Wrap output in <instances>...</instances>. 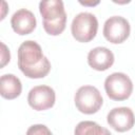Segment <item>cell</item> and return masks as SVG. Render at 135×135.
Wrapping results in <instances>:
<instances>
[{
	"label": "cell",
	"mask_w": 135,
	"mask_h": 135,
	"mask_svg": "<svg viewBox=\"0 0 135 135\" xmlns=\"http://www.w3.org/2000/svg\"><path fill=\"white\" fill-rule=\"evenodd\" d=\"M56 99L55 91L49 85L34 86L27 95L28 104L36 111H44L51 109Z\"/></svg>",
	"instance_id": "obj_7"
},
{
	"label": "cell",
	"mask_w": 135,
	"mask_h": 135,
	"mask_svg": "<svg viewBox=\"0 0 135 135\" xmlns=\"http://www.w3.org/2000/svg\"><path fill=\"white\" fill-rule=\"evenodd\" d=\"M18 68L26 77L37 79L49 74L51 62L36 41L26 40L18 49Z\"/></svg>",
	"instance_id": "obj_1"
},
{
	"label": "cell",
	"mask_w": 135,
	"mask_h": 135,
	"mask_svg": "<svg viewBox=\"0 0 135 135\" xmlns=\"http://www.w3.org/2000/svg\"><path fill=\"white\" fill-rule=\"evenodd\" d=\"M89 65L96 71H105L114 63V54L108 47L97 46L88 54Z\"/></svg>",
	"instance_id": "obj_10"
},
{
	"label": "cell",
	"mask_w": 135,
	"mask_h": 135,
	"mask_svg": "<svg viewBox=\"0 0 135 135\" xmlns=\"http://www.w3.org/2000/svg\"><path fill=\"white\" fill-rule=\"evenodd\" d=\"M1 45H2V49H3V53H2V62H1V68H2V66L5 65V63H6L7 61H9L11 55H9V51L6 50V46H5L3 43H1Z\"/></svg>",
	"instance_id": "obj_14"
},
{
	"label": "cell",
	"mask_w": 135,
	"mask_h": 135,
	"mask_svg": "<svg viewBox=\"0 0 135 135\" xmlns=\"http://www.w3.org/2000/svg\"><path fill=\"white\" fill-rule=\"evenodd\" d=\"M104 90L111 99L121 101L131 96L133 83L130 77L124 73H113L105 78Z\"/></svg>",
	"instance_id": "obj_4"
},
{
	"label": "cell",
	"mask_w": 135,
	"mask_h": 135,
	"mask_svg": "<svg viewBox=\"0 0 135 135\" xmlns=\"http://www.w3.org/2000/svg\"><path fill=\"white\" fill-rule=\"evenodd\" d=\"M36 23L35 15L26 8L18 9L14 13L11 19L12 27L18 35H27L32 33L36 27Z\"/></svg>",
	"instance_id": "obj_9"
},
{
	"label": "cell",
	"mask_w": 135,
	"mask_h": 135,
	"mask_svg": "<svg viewBox=\"0 0 135 135\" xmlns=\"http://www.w3.org/2000/svg\"><path fill=\"white\" fill-rule=\"evenodd\" d=\"M129 21L121 16H112L104 22L103 36L111 43H122L130 36Z\"/></svg>",
	"instance_id": "obj_6"
},
{
	"label": "cell",
	"mask_w": 135,
	"mask_h": 135,
	"mask_svg": "<svg viewBox=\"0 0 135 135\" xmlns=\"http://www.w3.org/2000/svg\"><path fill=\"white\" fill-rule=\"evenodd\" d=\"M22 91L20 79L13 74L2 75L0 78V94L5 99L17 98Z\"/></svg>",
	"instance_id": "obj_11"
},
{
	"label": "cell",
	"mask_w": 135,
	"mask_h": 135,
	"mask_svg": "<svg viewBox=\"0 0 135 135\" xmlns=\"http://www.w3.org/2000/svg\"><path fill=\"white\" fill-rule=\"evenodd\" d=\"M75 105L78 111L84 114H94L99 111L103 99L97 88L82 85L75 93Z\"/></svg>",
	"instance_id": "obj_5"
},
{
	"label": "cell",
	"mask_w": 135,
	"mask_h": 135,
	"mask_svg": "<svg viewBox=\"0 0 135 135\" xmlns=\"http://www.w3.org/2000/svg\"><path fill=\"white\" fill-rule=\"evenodd\" d=\"M107 121L115 131L117 132H126L131 130L135 123L134 113L130 108L119 107L112 109L108 116Z\"/></svg>",
	"instance_id": "obj_8"
},
{
	"label": "cell",
	"mask_w": 135,
	"mask_h": 135,
	"mask_svg": "<svg viewBox=\"0 0 135 135\" xmlns=\"http://www.w3.org/2000/svg\"><path fill=\"white\" fill-rule=\"evenodd\" d=\"M26 135H53V133L44 124H33L27 129Z\"/></svg>",
	"instance_id": "obj_13"
},
{
	"label": "cell",
	"mask_w": 135,
	"mask_h": 135,
	"mask_svg": "<svg viewBox=\"0 0 135 135\" xmlns=\"http://www.w3.org/2000/svg\"><path fill=\"white\" fill-rule=\"evenodd\" d=\"M98 30V20L95 15L83 12L76 15L71 24L73 37L79 42H89L94 39Z\"/></svg>",
	"instance_id": "obj_3"
},
{
	"label": "cell",
	"mask_w": 135,
	"mask_h": 135,
	"mask_svg": "<svg viewBox=\"0 0 135 135\" xmlns=\"http://www.w3.org/2000/svg\"><path fill=\"white\" fill-rule=\"evenodd\" d=\"M75 135H112L110 131L95 121L84 120L80 121L74 131Z\"/></svg>",
	"instance_id": "obj_12"
},
{
	"label": "cell",
	"mask_w": 135,
	"mask_h": 135,
	"mask_svg": "<svg viewBox=\"0 0 135 135\" xmlns=\"http://www.w3.org/2000/svg\"><path fill=\"white\" fill-rule=\"evenodd\" d=\"M39 12L43 18V28L47 34L57 36L64 31L66 14L61 0L41 1L39 3Z\"/></svg>",
	"instance_id": "obj_2"
}]
</instances>
